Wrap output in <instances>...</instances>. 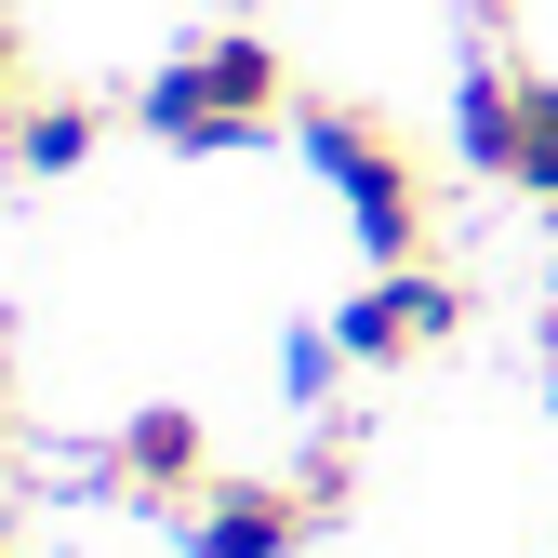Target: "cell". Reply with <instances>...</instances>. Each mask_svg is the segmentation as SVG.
<instances>
[{"label":"cell","mask_w":558,"mask_h":558,"mask_svg":"<svg viewBox=\"0 0 558 558\" xmlns=\"http://www.w3.org/2000/svg\"><path fill=\"white\" fill-rule=\"evenodd\" d=\"M133 120L160 133V147H253V133L293 120V66H279V40L227 27V40H186L147 94H133Z\"/></svg>","instance_id":"cell-1"},{"label":"cell","mask_w":558,"mask_h":558,"mask_svg":"<svg viewBox=\"0 0 558 558\" xmlns=\"http://www.w3.org/2000/svg\"><path fill=\"white\" fill-rule=\"evenodd\" d=\"M306 147H319V173L345 186V214H360L373 266H439V173L412 160V133H399L386 107H319Z\"/></svg>","instance_id":"cell-2"},{"label":"cell","mask_w":558,"mask_h":558,"mask_svg":"<svg viewBox=\"0 0 558 558\" xmlns=\"http://www.w3.org/2000/svg\"><path fill=\"white\" fill-rule=\"evenodd\" d=\"M465 147L493 186L545 199V227H558V81H532V66H478L465 81Z\"/></svg>","instance_id":"cell-3"},{"label":"cell","mask_w":558,"mask_h":558,"mask_svg":"<svg viewBox=\"0 0 558 558\" xmlns=\"http://www.w3.org/2000/svg\"><path fill=\"white\" fill-rule=\"evenodd\" d=\"M319 519H332V493H319L306 465L293 478H214V493L186 506V545L199 558H306Z\"/></svg>","instance_id":"cell-4"},{"label":"cell","mask_w":558,"mask_h":558,"mask_svg":"<svg viewBox=\"0 0 558 558\" xmlns=\"http://www.w3.org/2000/svg\"><path fill=\"white\" fill-rule=\"evenodd\" d=\"M452 319H465V293H452L439 266H373L360 306L332 319V345H345L360 373H399V360H426V345H452Z\"/></svg>","instance_id":"cell-5"},{"label":"cell","mask_w":558,"mask_h":558,"mask_svg":"<svg viewBox=\"0 0 558 558\" xmlns=\"http://www.w3.org/2000/svg\"><path fill=\"white\" fill-rule=\"evenodd\" d=\"M94 478H107V493L120 506H199V493H214V439H199V412H120V426H107V452H94Z\"/></svg>","instance_id":"cell-6"},{"label":"cell","mask_w":558,"mask_h":558,"mask_svg":"<svg viewBox=\"0 0 558 558\" xmlns=\"http://www.w3.org/2000/svg\"><path fill=\"white\" fill-rule=\"evenodd\" d=\"M107 147V107L94 94H14V107H0V160H14V173H81Z\"/></svg>","instance_id":"cell-7"},{"label":"cell","mask_w":558,"mask_h":558,"mask_svg":"<svg viewBox=\"0 0 558 558\" xmlns=\"http://www.w3.org/2000/svg\"><path fill=\"white\" fill-rule=\"evenodd\" d=\"M27 94V53H14V14H0V107Z\"/></svg>","instance_id":"cell-8"},{"label":"cell","mask_w":558,"mask_h":558,"mask_svg":"<svg viewBox=\"0 0 558 558\" xmlns=\"http://www.w3.org/2000/svg\"><path fill=\"white\" fill-rule=\"evenodd\" d=\"M545 386H558V306H545Z\"/></svg>","instance_id":"cell-9"},{"label":"cell","mask_w":558,"mask_h":558,"mask_svg":"<svg viewBox=\"0 0 558 558\" xmlns=\"http://www.w3.org/2000/svg\"><path fill=\"white\" fill-rule=\"evenodd\" d=\"M0 558H14V506H0Z\"/></svg>","instance_id":"cell-10"},{"label":"cell","mask_w":558,"mask_h":558,"mask_svg":"<svg viewBox=\"0 0 558 558\" xmlns=\"http://www.w3.org/2000/svg\"><path fill=\"white\" fill-rule=\"evenodd\" d=\"M478 14H493V27H506V0H478Z\"/></svg>","instance_id":"cell-11"},{"label":"cell","mask_w":558,"mask_h":558,"mask_svg":"<svg viewBox=\"0 0 558 558\" xmlns=\"http://www.w3.org/2000/svg\"><path fill=\"white\" fill-rule=\"evenodd\" d=\"M0 439H14V412H0Z\"/></svg>","instance_id":"cell-12"}]
</instances>
